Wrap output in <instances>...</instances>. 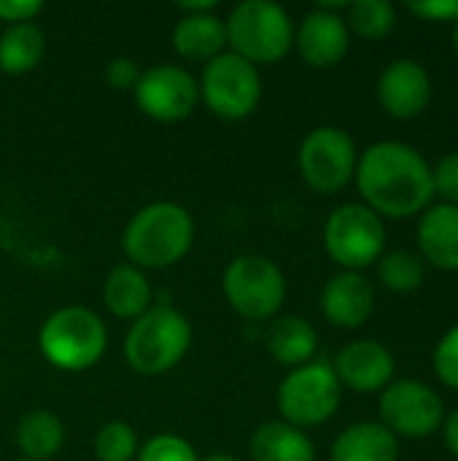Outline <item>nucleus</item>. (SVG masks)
<instances>
[{"label": "nucleus", "mask_w": 458, "mask_h": 461, "mask_svg": "<svg viewBox=\"0 0 458 461\" xmlns=\"http://www.w3.org/2000/svg\"><path fill=\"white\" fill-rule=\"evenodd\" d=\"M359 194L381 219H408L424 213L435 200L432 165L427 157L402 140H378L359 154L356 176Z\"/></svg>", "instance_id": "f257e3e1"}, {"label": "nucleus", "mask_w": 458, "mask_h": 461, "mask_svg": "<svg viewBox=\"0 0 458 461\" xmlns=\"http://www.w3.org/2000/svg\"><path fill=\"white\" fill-rule=\"evenodd\" d=\"M194 243V219L178 203H151L140 208L121 232V249L130 265L140 270H165L181 262Z\"/></svg>", "instance_id": "f03ea898"}, {"label": "nucleus", "mask_w": 458, "mask_h": 461, "mask_svg": "<svg viewBox=\"0 0 458 461\" xmlns=\"http://www.w3.org/2000/svg\"><path fill=\"white\" fill-rule=\"evenodd\" d=\"M192 346V324L173 305H151L124 335V362L132 373L157 378L181 365Z\"/></svg>", "instance_id": "7ed1b4c3"}, {"label": "nucleus", "mask_w": 458, "mask_h": 461, "mask_svg": "<svg viewBox=\"0 0 458 461\" xmlns=\"http://www.w3.org/2000/svg\"><path fill=\"white\" fill-rule=\"evenodd\" d=\"M38 348L51 367L62 373H84L103 359L108 348V330L94 311L67 305L43 321Z\"/></svg>", "instance_id": "20e7f679"}, {"label": "nucleus", "mask_w": 458, "mask_h": 461, "mask_svg": "<svg viewBox=\"0 0 458 461\" xmlns=\"http://www.w3.org/2000/svg\"><path fill=\"white\" fill-rule=\"evenodd\" d=\"M227 46L251 65L281 62L294 49V24L273 0H243L224 19Z\"/></svg>", "instance_id": "39448f33"}, {"label": "nucleus", "mask_w": 458, "mask_h": 461, "mask_svg": "<svg viewBox=\"0 0 458 461\" xmlns=\"http://www.w3.org/2000/svg\"><path fill=\"white\" fill-rule=\"evenodd\" d=\"M324 249L343 270L359 273L386 254V224L364 203H343L324 224Z\"/></svg>", "instance_id": "423d86ee"}, {"label": "nucleus", "mask_w": 458, "mask_h": 461, "mask_svg": "<svg viewBox=\"0 0 458 461\" xmlns=\"http://www.w3.org/2000/svg\"><path fill=\"white\" fill-rule=\"evenodd\" d=\"M343 400V386L329 362H308L294 367L278 386L275 402L281 411V421L308 429L327 424Z\"/></svg>", "instance_id": "0eeeda50"}, {"label": "nucleus", "mask_w": 458, "mask_h": 461, "mask_svg": "<svg viewBox=\"0 0 458 461\" xmlns=\"http://www.w3.org/2000/svg\"><path fill=\"white\" fill-rule=\"evenodd\" d=\"M224 297L238 316L267 321L286 300L283 270L262 254H240L224 270Z\"/></svg>", "instance_id": "6e6552de"}, {"label": "nucleus", "mask_w": 458, "mask_h": 461, "mask_svg": "<svg viewBox=\"0 0 458 461\" xmlns=\"http://www.w3.org/2000/svg\"><path fill=\"white\" fill-rule=\"evenodd\" d=\"M197 86L200 100L208 105V111L227 122H240L251 116L262 100L259 68L232 51H224L216 59L205 62Z\"/></svg>", "instance_id": "1a4fd4ad"}, {"label": "nucleus", "mask_w": 458, "mask_h": 461, "mask_svg": "<svg viewBox=\"0 0 458 461\" xmlns=\"http://www.w3.org/2000/svg\"><path fill=\"white\" fill-rule=\"evenodd\" d=\"M359 151L354 138L343 127H316L305 135L297 151V167L302 181L319 194H335L346 189L356 176Z\"/></svg>", "instance_id": "9d476101"}, {"label": "nucleus", "mask_w": 458, "mask_h": 461, "mask_svg": "<svg viewBox=\"0 0 458 461\" xmlns=\"http://www.w3.org/2000/svg\"><path fill=\"white\" fill-rule=\"evenodd\" d=\"M381 424L400 440H424L440 432L445 421L443 397L424 381L402 378L391 381L381 392Z\"/></svg>", "instance_id": "9b49d317"}, {"label": "nucleus", "mask_w": 458, "mask_h": 461, "mask_svg": "<svg viewBox=\"0 0 458 461\" xmlns=\"http://www.w3.org/2000/svg\"><path fill=\"white\" fill-rule=\"evenodd\" d=\"M132 92L138 108L154 122H181L200 103L197 78L186 68L167 62L143 70Z\"/></svg>", "instance_id": "f8f14e48"}, {"label": "nucleus", "mask_w": 458, "mask_h": 461, "mask_svg": "<svg viewBox=\"0 0 458 461\" xmlns=\"http://www.w3.org/2000/svg\"><path fill=\"white\" fill-rule=\"evenodd\" d=\"M381 108L394 119H416L432 103V76L410 57L394 59L383 68L375 84Z\"/></svg>", "instance_id": "ddd939ff"}, {"label": "nucleus", "mask_w": 458, "mask_h": 461, "mask_svg": "<svg viewBox=\"0 0 458 461\" xmlns=\"http://www.w3.org/2000/svg\"><path fill=\"white\" fill-rule=\"evenodd\" d=\"M294 46L310 68H335L351 46V30L337 5H319L294 30Z\"/></svg>", "instance_id": "4468645a"}, {"label": "nucleus", "mask_w": 458, "mask_h": 461, "mask_svg": "<svg viewBox=\"0 0 458 461\" xmlns=\"http://www.w3.org/2000/svg\"><path fill=\"white\" fill-rule=\"evenodd\" d=\"M340 386L356 394H378L394 381V354L381 340H354L348 343L332 365Z\"/></svg>", "instance_id": "2eb2a0df"}, {"label": "nucleus", "mask_w": 458, "mask_h": 461, "mask_svg": "<svg viewBox=\"0 0 458 461\" xmlns=\"http://www.w3.org/2000/svg\"><path fill=\"white\" fill-rule=\"evenodd\" d=\"M321 313L340 330H359L375 313V289L362 273H337L321 292Z\"/></svg>", "instance_id": "dca6fc26"}, {"label": "nucleus", "mask_w": 458, "mask_h": 461, "mask_svg": "<svg viewBox=\"0 0 458 461\" xmlns=\"http://www.w3.org/2000/svg\"><path fill=\"white\" fill-rule=\"evenodd\" d=\"M418 257L440 270H458V205H429L416 227Z\"/></svg>", "instance_id": "f3484780"}, {"label": "nucleus", "mask_w": 458, "mask_h": 461, "mask_svg": "<svg viewBox=\"0 0 458 461\" xmlns=\"http://www.w3.org/2000/svg\"><path fill=\"white\" fill-rule=\"evenodd\" d=\"M173 49L189 62H211L227 51V27L216 14H186L173 27Z\"/></svg>", "instance_id": "a211bd4d"}, {"label": "nucleus", "mask_w": 458, "mask_h": 461, "mask_svg": "<svg viewBox=\"0 0 458 461\" xmlns=\"http://www.w3.org/2000/svg\"><path fill=\"white\" fill-rule=\"evenodd\" d=\"M397 459H400V440L381 421H359L346 427L329 448V461Z\"/></svg>", "instance_id": "6ab92c4d"}, {"label": "nucleus", "mask_w": 458, "mask_h": 461, "mask_svg": "<svg viewBox=\"0 0 458 461\" xmlns=\"http://www.w3.org/2000/svg\"><path fill=\"white\" fill-rule=\"evenodd\" d=\"M154 300V289L146 273L135 265H119L108 273L103 284V305L111 316L135 321L140 319Z\"/></svg>", "instance_id": "aec40b11"}, {"label": "nucleus", "mask_w": 458, "mask_h": 461, "mask_svg": "<svg viewBox=\"0 0 458 461\" xmlns=\"http://www.w3.org/2000/svg\"><path fill=\"white\" fill-rule=\"evenodd\" d=\"M267 354L283 367H302L313 362L319 348V335L313 324L302 316H281L265 332Z\"/></svg>", "instance_id": "412c9836"}, {"label": "nucleus", "mask_w": 458, "mask_h": 461, "mask_svg": "<svg viewBox=\"0 0 458 461\" xmlns=\"http://www.w3.org/2000/svg\"><path fill=\"white\" fill-rule=\"evenodd\" d=\"M251 456L254 461H316V446L305 435L286 421H267L251 435Z\"/></svg>", "instance_id": "4be33fe9"}, {"label": "nucleus", "mask_w": 458, "mask_h": 461, "mask_svg": "<svg viewBox=\"0 0 458 461\" xmlns=\"http://www.w3.org/2000/svg\"><path fill=\"white\" fill-rule=\"evenodd\" d=\"M46 54V35L38 24H13L0 32V70L8 76H24L40 65Z\"/></svg>", "instance_id": "5701e85b"}, {"label": "nucleus", "mask_w": 458, "mask_h": 461, "mask_svg": "<svg viewBox=\"0 0 458 461\" xmlns=\"http://www.w3.org/2000/svg\"><path fill=\"white\" fill-rule=\"evenodd\" d=\"M65 443V427L51 411H30L16 427V446L22 459L49 461L59 454Z\"/></svg>", "instance_id": "b1692460"}, {"label": "nucleus", "mask_w": 458, "mask_h": 461, "mask_svg": "<svg viewBox=\"0 0 458 461\" xmlns=\"http://www.w3.org/2000/svg\"><path fill=\"white\" fill-rule=\"evenodd\" d=\"M378 278L389 292L408 294V292H416L424 286L427 267L418 254L397 249V251H386L378 259Z\"/></svg>", "instance_id": "393cba45"}, {"label": "nucleus", "mask_w": 458, "mask_h": 461, "mask_svg": "<svg viewBox=\"0 0 458 461\" xmlns=\"http://www.w3.org/2000/svg\"><path fill=\"white\" fill-rule=\"evenodd\" d=\"M346 24L351 32L367 41L386 38L397 24V8L389 0H356L346 5Z\"/></svg>", "instance_id": "a878e982"}, {"label": "nucleus", "mask_w": 458, "mask_h": 461, "mask_svg": "<svg viewBox=\"0 0 458 461\" xmlns=\"http://www.w3.org/2000/svg\"><path fill=\"white\" fill-rule=\"evenodd\" d=\"M138 435L127 421H108L94 438L97 461H132L138 459Z\"/></svg>", "instance_id": "bb28decb"}, {"label": "nucleus", "mask_w": 458, "mask_h": 461, "mask_svg": "<svg viewBox=\"0 0 458 461\" xmlns=\"http://www.w3.org/2000/svg\"><path fill=\"white\" fill-rule=\"evenodd\" d=\"M135 461H200L197 459V451L189 440L178 438V435H170V432H162V435H154L140 451H138V459Z\"/></svg>", "instance_id": "cd10ccee"}, {"label": "nucleus", "mask_w": 458, "mask_h": 461, "mask_svg": "<svg viewBox=\"0 0 458 461\" xmlns=\"http://www.w3.org/2000/svg\"><path fill=\"white\" fill-rule=\"evenodd\" d=\"M432 367L448 389L458 392V324H454L437 340L435 354H432Z\"/></svg>", "instance_id": "c85d7f7f"}, {"label": "nucleus", "mask_w": 458, "mask_h": 461, "mask_svg": "<svg viewBox=\"0 0 458 461\" xmlns=\"http://www.w3.org/2000/svg\"><path fill=\"white\" fill-rule=\"evenodd\" d=\"M432 186L435 197H443V203L458 205V151H451L437 159L432 167Z\"/></svg>", "instance_id": "c756f323"}, {"label": "nucleus", "mask_w": 458, "mask_h": 461, "mask_svg": "<svg viewBox=\"0 0 458 461\" xmlns=\"http://www.w3.org/2000/svg\"><path fill=\"white\" fill-rule=\"evenodd\" d=\"M138 78H140L138 62L130 59V57H116V59H111L108 68H105V81H108V86H113V89H135Z\"/></svg>", "instance_id": "7c9ffc66"}, {"label": "nucleus", "mask_w": 458, "mask_h": 461, "mask_svg": "<svg viewBox=\"0 0 458 461\" xmlns=\"http://www.w3.org/2000/svg\"><path fill=\"white\" fill-rule=\"evenodd\" d=\"M43 11L40 0H0V22L8 27L13 24H27Z\"/></svg>", "instance_id": "2f4dec72"}, {"label": "nucleus", "mask_w": 458, "mask_h": 461, "mask_svg": "<svg viewBox=\"0 0 458 461\" xmlns=\"http://www.w3.org/2000/svg\"><path fill=\"white\" fill-rule=\"evenodd\" d=\"M410 11L416 16L432 19V22H458V0H429V3H413Z\"/></svg>", "instance_id": "473e14b6"}, {"label": "nucleus", "mask_w": 458, "mask_h": 461, "mask_svg": "<svg viewBox=\"0 0 458 461\" xmlns=\"http://www.w3.org/2000/svg\"><path fill=\"white\" fill-rule=\"evenodd\" d=\"M440 432H443L445 448L458 459V408L456 411H451V413H445V421H443Z\"/></svg>", "instance_id": "72a5a7b5"}, {"label": "nucleus", "mask_w": 458, "mask_h": 461, "mask_svg": "<svg viewBox=\"0 0 458 461\" xmlns=\"http://www.w3.org/2000/svg\"><path fill=\"white\" fill-rule=\"evenodd\" d=\"M219 3L216 0H200V3H178V11L186 14H216Z\"/></svg>", "instance_id": "f704fd0d"}, {"label": "nucleus", "mask_w": 458, "mask_h": 461, "mask_svg": "<svg viewBox=\"0 0 458 461\" xmlns=\"http://www.w3.org/2000/svg\"><path fill=\"white\" fill-rule=\"evenodd\" d=\"M202 461H240L238 456H232V454H211L208 459Z\"/></svg>", "instance_id": "c9c22d12"}, {"label": "nucleus", "mask_w": 458, "mask_h": 461, "mask_svg": "<svg viewBox=\"0 0 458 461\" xmlns=\"http://www.w3.org/2000/svg\"><path fill=\"white\" fill-rule=\"evenodd\" d=\"M451 41H454V51L458 57V22H454V32H451Z\"/></svg>", "instance_id": "e433bc0d"}, {"label": "nucleus", "mask_w": 458, "mask_h": 461, "mask_svg": "<svg viewBox=\"0 0 458 461\" xmlns=\"http://www.w3.org/2000/svg\"><path fill=\"white\" fill-rule=\"evenodd\" d=\"M16 461H30V459H16Z\"/></svg>", "instance_id": "4c0bfd02"}]
</instances>
